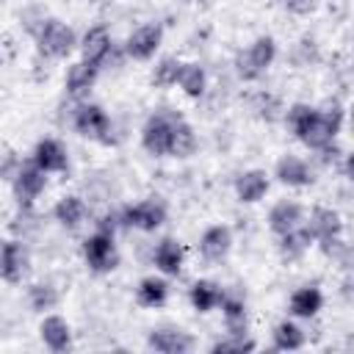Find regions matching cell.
<instances>
[{
	"label": "cell",
	"mask_w": 354,
	"mask_h": 354,
	"mask_svg": "<svg viewBox=\"0 0 354 354\" xmlns=\"http://www.w3.org/2000/svg\"><path fill=\"white\" fill-rule=\"evenodd\" d=\"M285 127L290 130V136L304 144L310 152L324 149L326 144L337 141L343 122H346V108L332 100L326 105H310V102H293L285 108L282 113Z\"/></svg>",
	"instance_id": "obj_1"
},
{
	"label": "cell",
	"mask_w": 354,
	"mask_h": 354,
	"mask_svg": "<svg viewBox=\"0 0 354 354\" xmlns=\"http://www.w3.org/2000/svg\"><path fill=\"white\" fill-rule=\"evenodd\" d=\"M279 55V44L274 36L268 33H260L254 36L243 50L235 53V61H232V69L238 75L241 83H257L277 61Z\"/></svg>",
	"instance_id": "obj_2"
},
{
	"label": "cell",
	"mask_w": 354,
	"mask_h": 354,
	"mask_svg": "<svg viewBox=\"0 0 354 354\" xmlns=\"http://www.w3.org/2000/svg\"><path fill=\"white\" fill-rule=\"evenodd\" d=\"M69 124H72V130H75L80 138L97 141V144H102V147H113V144L119 141V138H116L113 119H111V113H108L100 102H91V100L75 102V111H72Z\"/></svg>",
	"instance_id": "obj_3"
},
{
	"label": "cell",
	"mask_w": 354,
	"mask_h": 354,
	"mask_svg": "<svg viewBox=\"0 0 354 354\" xmlns=\"http://www.w3.org/2000/svg\"><path fill=\"white\" fill-rule=\"evenodd\" d=\"M30 36L36 41V53L41 58H50V61L69 58L77 50V39H80L75 33V28L66 25L64 19H58V17H44Z\"/></svg>",
	"instance_id": "obj_4"
},
{
	"label": "cell",
	"mask_w": 354,
	"mask_h": 354,
	"mask_svg": "<svg viewBox=\"0 0 354 354\" xmlns=\"http://www.w3.org/2000/svg\"><path fill=\"white\" fill-rule=\"evenodd\" d=\"M169 218V205L163 196H144L138 202H130L119 207V224L122 230H136V232H155L166 224Z\"/></svg>",
	"instance_id": "obj_5"
},
{
	"label": "cell",
	"mask_w": 354,
	"mask_h": 354,
	"mask_svg": "<svg viewBox=\"0 0 354 354\" xmlns=\"http://www.w3.org/2000/svg\"><path fill=\"white\" fill-rule=\"evenodd\" d=\"M177 111L171 108H155L141 130H138V141H141V149L152 158H169V141H171V130H174V122H177Z\"/></svg>",
	"instance_id": "obj_6"
},
{
	"label": "cell",
	"mask_w": 354,
	"mask_h": 354,
	"mask_svg": "<svg viewBox=\"0 0 354 354\" xmlns=\"http://www.w3.org/2000/svg\"><path fill=\"white\" fill-rule=\"evenodd\" d=\"M80 254H83V263L91 274H111L116 266H119V249H116V235L113 232H102V230H94L91 235L83 238L80 243Z\"/></svg>",
	"instance_id": "obj_7"
},
{
	"label": "cell",
	"mask_w": 354,
	"mask_h": 354,
	"mask_svg": "<svg viewBox=\"0 0 354 354\" xmlns=\"http://www.w3.org/2000/svg\"><path fill=\"white\" fill-rule=\"evenodd\" d=\"M44 191H47V171H41L30 158L19 160L17 171L11 174V196L17 207H36Z\"/></svg>",
	"instance_id": "obj_8"
},
{
	"label": "cell",
	"mask_w": 354,
	"mask_h": 354,
	"mask_svg": "<svg viewBox=\"0 0 354 354\" xmlns=\"http://www.w3.org/2000/svg\"><path fill=\"white\" fill-rule=\"evenodd\" d=\"M163 36H166V30H163L160 22H155V19H152V22H141V25H136V28L127 33V39H124V44H122V53H124V58L138 61V64L152 61L155 53H158L160 44H163Z\"/></svg>",
	"instance_id": "obj_9"
},
{
	"label": "cell",
	"mask_w": 354,
	"mask_h": 354,
	"mask_svg": "<svg viewBox=\"0 0 354 354\" xmlns=\"http://www.w3.org/2000/svg\"><path fill=\"white\" fill-rule=\"evenodd\" d=\"M77 53L86 64L97 66V69H105L116 53V44H113V36L108 30V25L102 22H94L83 30V36L77 39Z\"/></svg>",
	"instance_id": "obj_10"
},
{
	"label": "cell",
	"mask_w": 354,
	"mask_h": 354,
	"mask_svg": "<svg viewBox=\"0 0 354 354\" xmlns=\"http://www.w3.org/2000/svg\"><path fill=\"white\" fill-rule=\"evenodd\" d=\"M30 268V252L22 238H0V279L19 285Z\"/></svg>",
	"instance_id": "obj_11"
},
{
	"label": "cell",
	"mask_w": 354,
	"mask_h": 354,
	"mask_svg": "<svg viewBox=\"0 0 354 354\" xmlns=\"http://www.w3.org/2000/svg\"><path fill=\"white\" fill-rule=\"evenodd\" d=\"M271 177L279 185H285V188H310L315 183V169H313V163L307 158L293 155V152H285V155L277 158Z\"/></svg>",
	"instance_id": "obj_12"
},
{
	"label": "cell",
	"mask_w": 354,
	"mask_h": 354,
	"mask_svg": "<svg viewBox=\"0 0 354 354\" xmlns=\"http://www.w3.org/2000/svg\"><path fill=\"white\" fill-rule=\"evenodd\" d=\"M232 243H235V238H232V230L227 224H210L202 230V235L196 241V252L205 263L216 266V263H224L230 257Z\"/></svg>",
	"instance_id": "obj_13"
},
{
	"label": "cell",
	"mask_w": 354,
	"mask_h": 354,
	"mask_svg": "<svg viewBox=\"0 0 354 354\" xmlns=\"http://www.w3.org/2000/svg\"><path fill=\"white\" fill-rule=\"evenodd\" d=\"M30 160L47 171V174H64L69 169V149L64 147L61 138L55 136H44L33 144V152H30Z\"/></svg>",
	"instance_id": "obj_14"
},
{
	"label": "cell",
	"mask_w": 354,
	"mask_h": 354,
	"mask_svg": "<svg viewBox=\"0 0 354 354\" xmlns=\"http://www.w3.org/2000/svg\"><path fill=\"white\" fill-rule=\"evenodd\" d=\"M147 348L160 354H188L196 348V340L180 326H155L147 335Z\"/></svg>",
	"instance_id": "obj_15"
},
{
	"label": "cell",
	"mask_w": 354,
	"mask_h": 354,
	"mask_svg": "<svg viewBox=\"0 0 354 354\" xmlns=\"http://www.w3.org/2000/svg\"><path fill=\"white\" fill-rule=\"evenodd\" d=\"M100 72H102V69L86 64L83 58L75 61V64H69V66H66V75H64V94H66L72 102L88 100V94L94 91V86H97V80H100Z\"/></svg>",
	"instance_id": "obj_16"
},
{
	"label": "cell",
	"mask_w": 354,
	"mask_h": 354,
	"mask_svg": "<svg viewBox=\"0 0 354 354\" xmlns=\"http://www.w3.org/2000/svg\"><path fill=\"white\" fill-rule=\"evenodd\" d=\"M218 310H221V318H224V329L230 335H246L249 332V304H246L243 290L224 288Z\"/></svg>",
	"instance_id": "obj_17"
},
{
	"label": "cell",
	"mask_w": 354,
	"mask_h": 354,
	"mask_svg": "<svg viewBox=\"0 0 354 354\" xmlns=\"http://www.w3.org/2000/svg\"><path fill=\"white\" fill-rule=\"evenodd\" d=\"M152 266L163 277H180L183 266H185V246H183V241L174 238V235H163L152 246Z\"/></svg>",
	"instance_id": "obj_18"
},
{
	"label": "cell",
	"mask_w": 354,
	"mask_h": 354,
	"mask_svg": "<svg viewBox=\"0 0 354 354\" xmlns=\"http://www.w3.org/2000/svg\"><path fill=\"white\" fill-rule=\"evenodd\" d=\"M271 188V174L266 169H243L235 174V183H232V191H235V199L241 205H257L266 199Z\"/></svg>",
	"instance_id": "obj_19"
},
{
	"label": "cell",
	"mask_w": 354,
	"mask_h": 354,
	"mask_svg": "<svg viewBox=\"0 0 354 354\" xmlns=\"http://www.w3.org/2000/svg\"><path fill=\"white\" fill-rule=\"evenodd\" d=\"M304 216H307V207L301 202H296V199H279V202L271 205L266 221H268L271 235L277 238V235H285V232L296 230L299 224H304Z\"/></svg>",
	"instance_id": "obj_20"
},
{
	"label": "cell",
	"mask_w": 354,
	"mask_h": 354,
	"mask_svg": "<svg viewBox=\"0 0 354 354\" xmlns=\"http://www.w3.org/2000/svg\"><path fill=\"white\" fill-rule=\"evenodd\" d=\"M39 337L55 354L69 351L72 348V324L58 313H44L39 321Z\"/></svg>",
	"instance_id": "obj_21"
},
{
	"label": "cell",
	"mask_w": 354,
	"mask_h": 354,
	"mask_svg": "<svg viewBox=\"0 0 354 354\" xmlns=\"http://www.w3.org/2000/svg\"><path fill=\"white\" fill-rule=\"evenodd\" d=\"M324 310V290L318 285H299L290 296H288V313L290 318L299 321H310Z\"/></svg>",
	"instance_id": "obj_22"
},
{
	"label": "cell",
	"mask_w": 354,
	"mask_h": 354,
	"mask_svg": "<svg viewBox=\"0 0 354 354\" xmlns=\"http://www.w3.org/2000/svg\"><path fill=\"white\" fill-rule=\"evenodd\" d=\"M53 218L58 221V227H64L66 232H75L86 224L88 218V205L83 196L77 194H64L55 205H53Z\"/></svg>",
	"instance_id": "obj_23"
},
{
	"label": "cell",
	"mask_w": 354,
	"mask_h": 354,
	"mask_svg": "<svg viewBox=\"0 0 354 354\" xmlns=\"http://www.w3.org/2000/svg\"><path fill=\"white\" fill-rule=\"evenodd\" d=\"M304 224H307V230L313 232L315 241L343 235V216H340L335 207H326V205H315V207L304 216Z\"/></svg>",
	"instance_id": "obj_24"
},
{
	"label": "cell",
	"mask_w": 354,
	"mask_h": 354,
	"mask_svg": "<svg viewBox=\"0 0 354 354\" xmlns=\"http://www.w3.org/2000/svg\"><path fill=\"white\" fill-rule=\"evenodd\" d=\"M313 246H315V238H313V232L307 230V224H299L296 230H290V232H285V235H277V252H279V257H282L285 263L301 260Z\"/></svg>",
	"instance_id": "obj_25"
},
{
	"label": "cell",
	"mask_w": 354,
	"mask_h": 354,
	"mask_svg": "<svg viewBox=\"0 0 354 354\" xmlns=\"http://www.w3.org/2000/svg\"><path fill=\"white\" fill-rule=\"evenodd\" d=\"M169 293H171V285L163 274H147L138 279L136 285V301L147 310H158L169 301Z\"/></svg>",
	"instance_id": "obj_26"
},
{
	"label": "cell",
	"mask_w": 354,
	"mask_h": 354,
	"mask_svg": "<svg viewBox=\"0 0 354 354\" xmlns=\"http://www.w3.org/2000/svg\"><path fill=\"white\" fill-rule=\"evenodd\" d=\"M196 149H199V136H196L194 124L185 116H177L174 130H171V141H169V158L185 160V158L196 155Z\"/></svg>",
	"instance_id": "obj_27"
},
{
	"label": "cell",
	"mask_w": 354,
	"mask_h": 354,
	"mask_svg": "<svg viewBox=\"0 0 354 354\" xmlns=\"http://www.w3.org/2000/svg\"><path fill=\"white\" fill-rule=\"evenodd\" d=\"M221 293H224V285L221 282H216V279H196L188 288V301H191V307L199 315H207V313L218 310Z\"/></svg>",
	"instance_id": "obj_28"
},
{
	"label": "cell",
	"mask_w": 354,
	"mask_h": 354,
	"mask_svg": "<svg viewBox=\"0 0 354 354\" xmlns=\"http://www.w3.org/2000/svg\"><path fill=\"white\" fill-rule=\"evenodd\" d=\"M207 69L199 61H183L180 77H177V88L188 97V100H202L207 94Z\"/></svg>",
	"instance_id": "obj_29"
},
{
	"label": "cell",
	"mask_w": 354,
	"mask_h": 354,
	"mask_svg": "<svg viewBox=\"0 0 354 354\" xmlns=\"http://www.w3.org/2000/svg\"><path fill=\"white\" fill-rule=\"evenodd\" d=\"M307 343V332L296 324V318H282L271 329V346L277 351H299Z\"/></svg>",
	"instance_id": "obj_30"
},
{
	"label": "cell",
	"mask_w": 354,
	"mask_h": 354,
	"mask_svg": "<svg viewBox=\"0 0 354 354\" xmlns=\"http://www.w3.org/2000/svg\"><path fill=\"white\" fill-rule=\"evenodd\" d=\"M25 299H28V307L33 313H39V315L53 313L61 304V293H58V288L53 282H33V285H28Z\"/></svg>",
	"instance_id": "obj_31"
},
{
	"label": "cell",
	"mask_w": 354,
	"mask_h": 354,
	"mask_svg": "<svg viewBox=\"0 0 354 354\" xmlns=\"http://www.w3.org/2000/svg\"><path fill=\"white\" fill-rule=\"evenodd\" d=\"M180 69H183V61L177 55H163V58L155 61V66L149 72V83L155 88H174L177 77H180Z\"/></svg>",
	"instance_id": "obj_32"
},
{
	"label": "cell",
	"mask_w": 354,
	"mask_h": 354,
	"mask_svg": "<svg viewBox=\"0 0 354 354\" xmlns=\"http://www.w3.org/2000/svg\"><path fill=\"white\" fill-rule=\"evenodd\" d=\"M249 108H252L254 116L263 119V122H277V119H282V113H285L282 100H279L277 94H271V91H254L252 100H249Z\"/></svg>",
	"instance_id": "obj_33"
},
{
	"label": "cell",
	"mask_w": 354,
	"mask_h": 354,
	"mask_svg": "<svg viewBox=\"0 0 354 354\" xmlns=\"http://www.w3.org/2000/svg\"><path fill=\"white\" fill-rule=\"evenodd\" d=\"M318 58H321V50H318V41H315L313 36H301V39L293 44V50H290V61H293V66H299V69L318 64Z\"/></svg>",
	"instance_id": "obj_34"
},
{
	"label": "cell",
	"mask_w": 354,
	"mask_h": 354,
	"mask_svg": "<svg viewBox=\"0 0 354 354\" xmlns=\"http://www.w3.org/2000/svg\"><path fill=\"white\" fill-rule=\"evenodd\" d=\"M257 348V343L249 337V332L246 335H224L221 340H216L213 346H210V351L213 354H243V351H254Z\"/></svg>",
	"instance_id": "obj_35"
},
{
	"label": "cell",
	"mask_w": 354,
	"mask_h": 354,
	"mask_svg": "<svg viewBox=\"0 0 354 354\" xmlns=\"http://www.w3.org/2000/svg\"><path fill=\"white\" fill-rule=\"evenodd\" d=\"M282 6H285V11H290L296 17H307V14L315 11L318 0H282Z\"/></svg>",
	"instance_id": "obj_36"
},
{
	"label": "cell",
	"mask_w": 354,
	"mask_h": 354,
	"mask_svg": "<svg viewBox=\"0 0 354 354\" xmlns=\"http://www.w3.org/2000/svg\"><path fill=\"white\" fill-rule=\"evenodd\" d=\"M185 3H199V0H185Z\"/></svg>",
	"instance_id": "obj_37"
}]
</instances>
